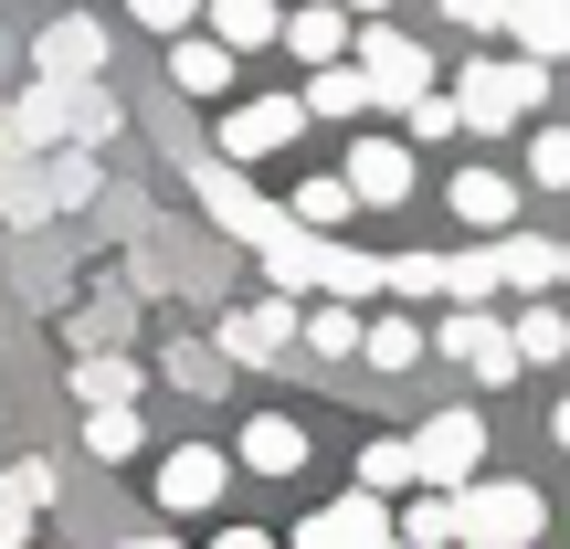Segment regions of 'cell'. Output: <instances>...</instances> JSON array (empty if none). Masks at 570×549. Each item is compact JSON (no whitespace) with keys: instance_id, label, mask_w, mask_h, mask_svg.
<instances>
[{"instance_id":"6da1fadb","label":"cell","mask_w":570,"mask_h":549,"mask_svg":"<svg viewBox=\"0 0 570 549\" xmlns=\"http://www.w3.org/2000/svg\"><path fill=\"white\" fill-rule=\"evenodd\" d=\"M550 75H560V63L518 53V42H497V53H465V63H454L465 138H518L529 117H550Z\"/></svg>"},{"instance_id":"7a4b0ae2","label":"cell","mask_w":570,"mask_h":549,"mask_svg":"<svg viewBox=\"0 0 570 549\" xmlns=\"http://www.w3.org/2000/svg\"><path fill=\"white\" fill-rule=\"evenodd\" d=\"M550 539V497L529 487V476H487L475 465L465 487H454V549H529Z\"/></svg>"},{"instance_id":"3957f363","label":"cell","mask_w":570,"mask_h":549,"mask_svg":"<svg viewBox=\"0 0 570 549\" xmlns=\"http://www.w3.org/2000/svg\"><path fill=\"white\" fill-rule=\"evenodd\" d=\"M433 360H465L475 391H508L518 370H529V349H518V327H508L497 296H444L433 306Z\"/></svg>"},{"instance_id":"277c9868","label":"cell","mask_w":570,"mask_h":549,"mask_svg":"<svg viewBox=\"0 0 570 549\" xmlns=\"http://www.w3.org/2000/svg\"><path fill=\"white\" fill-rule=\"evenodd\" d=\"M306 96L296 85H275V96H223V159H244V169H275V159H296V138H306Z\"/></svg>"},{"instance_id":"5b68a950","label":"cell","mask_w":570,"mask_h":549,"mask_svg":"<svg viewBox=\"0 0 570 549\" xmlns=\"http://www.w3.org/2000/svg\"><path fill=\"white\" fill-rule=\"evenodd\" d=\"M348 53H360V75H370V106H381V117H402V106L423 96V85H444L433 42L391 32V11H381V21H360V42H348Z\"/></svg>"},{"instance_id":"8992f818","label":"cell","mask_w":570,"mask_h":549,"mask_svg":"<svg viewBox=\"0 0 570 549\" xmlns=\"http://www.w3.org/2000/svg\"><path fill=\"white\" fill-rule=\"evenodd\" d=\"M338 169H348V190H360V212H402L412 190H423V148H412L402 127H370V117H360V138L338 148Z\"/></svg>"},{"instance_id":"52a82bcc","label":"cell","mask_w":570,"mask_h":549,"mask_svg":"<svg viewBox=\"0 0 570 549\" xmlns=\"http://www.w3.org/2000/svg\"><path fill=\"white\" fill-rule=\"evenodd\" d=\"M296 317H306V296H285V285H265V296H244V306H223V360L233 370H285L296 360Z\"/></svg>"},{"instance_id":"ba28073f","label":"cell","mask_w":570,"mask_h":549,"mask_svg":"<svg viewBox=\"0 0 570 549\" xmlns=\"http://www.w3.org/2000/svg\"><path fill=\"white\" fill-rule=\"evenodd\" d=\"M233 476H244V465H233L223 444H169V454H159V476H148V497H159L169 529H190V518H212V508L233 497Z\"/></svg>"},{"instance_id":"9c48e42d","label":"cell","mask_w":570,"mask_h":549,"mask_svg":"<svg viewBox=\"0 0 570 549\" xmlns=\"http://www.w3.org/2000/svg\"><path fill=\"white\" fill-rule=\"evenodd\" d=\"M518 212H529V180L497 169V159H465V169L444 180V223H454V233H508Z\"/></svg>"},{"instance_id":"30bf717a","label":"cell","mask_w":570,"mask_h":549,"mask_svg":"<svg viewBox=\"0 0 570 549\" xmlns=\"http://www.w3.org/2000/svg\"><path fill=\"white\" fill-rule=\"evenodd\" d=\"M381 539H391V497L360 487V476H348V497H327V508L296 518V549H381Z\"/></svg>"},{"instance_id":"8fae6325","label":"cell","mask_w":570,"mask_h":549,"mask_svg":"<svg viewBox=\"0 0 570 549\" xmlns=\"http://www.w3.org/2000/svg\"><path fill=\"white\" fill-rule=\"evenodd\" d=\"M412 454H423V487H465L475 465H487V412H423L412 423Z\"/></svg>"},{"instance_id":"7c38bea8","label":"cell","mask_w":570,"mask_h":549,"mask_svg":"<svg viewBox=\"0 0 570 549\" xmlns=\"http://www.w3.org/2000/svg\"><path fill=\"white\" fill-rule=\"evenodd\" d=\"M169 85H180L190 106H223L233 85H244V53H233L223 32H212V21H190V32H169V63H159Z\"/></svg>"},{"instance_id":"4fadbf2b","label":"cell","mask_w":570,"mask_h":549,"mask_svg":"<svg viewBox=\"0 0 570 549\" xmlns=\"http://www.w3.org/2000/svg\"><path fill=\"white\" fill-rule=\"evenodd\" d=\"M21 127H42V138H106V127H117V106L96 96V75H32Z\"/></svg>"},{"instance_id":"5bb4252c","label":"cell","mask_w":570,"mask_h":549,"mask_svg":"<svg viewBox=\"0 0 570 549\" xmlns=\"http://www.w3.org/2000/svg\"><path fill=\"white\" fill-rule=\"evenodd\" d=\"M306 454H317V444H306V423H296V412H244V433H233V465H244V476H265V487H296V476H306Z\"/></svg>"},{"instance_id":"9a60e30c","label":"cell","mask_w":570,"mask_h":549,"mask_svg":"<svg viewBox=\"0 0 570 549\" xmlns=\"http://www.w3.org/2000/svg\"><path fill=\"white\" fill-rule=\"evenodd\" d=\"M360 360H370V381H402V370H423V360H433V317H412V306H370Z\"/></svg>"},{"instance_id":"2e32d148","label":"cell","mask_w":570,"mask_h":549,"mask_svg":"<svg viewBox=\"0 0 570 549\" xmlns=\"http://www.w3.org/2000/svg\"><path fill=\"white\" fill-rule=\"evenodd\" d=\"M348 42H360V11H338V0H285V32H275L285 63H338Z\"/></svg>"},{"instance_id":"e0dca14e","label":"cell","mask_w":570,"mask_h":549,"mask_svg":"<svg viewBox=\"0 0 570 549\" xmlns=\"http://www.w3.org/2000/svg\"><path fill=\"white\" fill-rule=\"evenodd\" d=\"M53 497H63L53 454H11V465H0V549H21V539H32Z\"/></svg>"},{"instance_id":"ac0fdd59","label":"cell","mask_w":570,"mask_h":549,"mask_svg":"<svg viewBox=\"0 0 570 549\" xmlns=\"http://www.w3.org/2000/svg\"><path fill=\"white\" fill-rule=\"evenodd\" d=\"M106 21L96 11H63V21H42V42H32V75H106Z\"/></svg>"},{"instance_id":"d6986e66","label":"cell","mask_w":570,"mask_h":549,"mask_svg":"<svg viewBox=\"0 0 570 549\" xmlns=\"http://www.w3.org/2000/svg\"><path fill=\"white\" fill-rule=\"evenodd\" d=\"M306 117H327V127H360V117H381L370 106V75H360V53H338V63H306Z\"/></svg>"},{"instance_id":"ffe728a7","label":"cell","mask_w":570,"mask_h":549,"mask_svg":"<svg viewBox=\"0 0 570 549\" xmlns=\"http://www.w3.org/2000/svg\"><path fill=\"white\" fill-rule=\"evenodd\" d=\"M254 265H265V285H285V296H317V265H327V233L317 223H285L254 244Z\"/></svg>"},{"instance_id":"44dd1931","label":"cell","mask_w":570,"mask_h":549,"mask_svg":"<svg viewBox=\"0 0 570 549\" xmlns=\"http://www.w3.org/2000/svg\"><path fill=\"white\" fill-rule=\"evenodd\" d=\"M360 327H370V306H360V296H306L296 349H306V360H360Z\"/></svg>"},{"instance_id":"7402d4cb","label":"cell","mask_w":570,"mask_h":549,"mask_svg":"<svg viewBox=\"0 0 570 549\" xmlns=\"http://www.w3.org/2000/svg\"><path fill=\"white\" fill-rule=\"evenodd\" d=\"M508 327H518V349H529V370H560V360H570V306H560V285L518 296V306H508Z\"/></svg>"},{"instance_id":"603a6c76","label":"cell","mask_w":570,"mask_h":549,"mask_svg":"<svg viewBox=\"0 0 570 549\" xmlns=\"http://www.w3.org/2000/svg\"><path fill=\"white\" fill-rule=\"evenodd\" d=\"M75 402H148V370L127 360V339L75 349Z\"/></svg>"},{"instance_id":"cb8c5ba5","label":"cell","mask_w":570,"mask_h":549,"mask_svg":"<svg viewBox=\"0 0 570 549\" xmlns=\"http://www.w3.org/2000/svg\"><path fill=\"white\" fill-rule=\"evenodd\" d=\"M497 285H508V296L560 285V244H550V233H529V223H508V233H497Z\"/></svg>"},{"instance_id":"d4e9b609","label":"cell","mask_w":570,"mask_h":549,"mask_svg":"<svg viewBox=\"0 0 570 549\" xmlns=\"http://www.w3.org/2000/svg\"><path fill=\"white\" fill-rule=\"evenodd\" d=\"M317 296H391V254H370V244H338L327 233V265H317Z\"/></svg>"},{"instance_id":"484cf974","label":"cell","mask_w":570,"mask_h":549,"mask_svg":"<svg viewBox=\"0 0 570 549\" xmlns=\"http://www.w3.org/2000/svg\"><path fill=\"white\" fill-rule=\"evenodd\" d=\"M391 539H402V549H454V487H402Z\"/></svg>"},{"instance_id":"4316f807","label":"cell","mask_w":570,"mask_h":549,"mask_svg":"<svg viewBox=\"0 0 570 549\" xmlns=\"http://www.w3.org/2000/svg\"><path fill=\"white\" fill-rule=\"evenodd\" d=\"M285 212L317 223V233H348V223H360V190H348V169H306V180L285 190Z\"/></svg>"},{"instance_id":"83f0119b","label":"cell","mask_w":570,"mask_h":549,"mask_svg":"<svg viewBox=\"0 0 570 549\" xmlns=\"http://www.w3.org/2000/svg\"><path fill=\"white\" fill-rule=\"evenodd\" d=\"M202 21L233 42V53H275V32H285V0H202Z\"/></svg>"},{"instance_id":"f1b7e54d","label":"cell","mask_w":570,"mask_h":549,"mask_svg":"<svg viewBox=\"0 0 570 549\" xmlns=\"http://www.w3.org/2000/svg\"><path fill=\"white\" fill-rule=\"evenodd\" d=\"M85 454H96V465L148 454V412H138V402H85Z\"/></svg>"},{"instance_id":"f546056e","label":"cell","mask_w":570,"mask_h":549,"mask_svg":"<svg viewBox=\"0 0 570 549\" xmlns=\"http://www.w3.org/2000/svg\"><path fill=\"white\" fill-rule=\"evenodd\" d=\"M508 42H518V53H539V63H570V0H518V11H508Z\"/></svg>"},{"instance_id":"4dcf8cb0","label":"cell","mask_w":570,"mask_h":549,"mask_svg":"<svg viewBox=\"0 0 570 549\" xmlns=\"http://www.w3.org/2000/svg\"><path fill=\"white\" fill-rule=\"evenodd\" d=\"M518 180H529L539 202H560V190H570V127L560 117H529V159H518Z\"/></svg>"},{"instance_id":"1f68e13d","label":"cell","mask_w":570,"mask_h":549,"mask_svg":"<svg viewBox=\"0 0 570 549\" xmlns=\"http://www.w3.org/2000/svg\"><path fill=\"white\" fill-rule=\"evenodd\" d=\"M348 476H360V487H381V497H402V487H423V454H412V433H370Z\"/></svg>"},{"instance_id":"d6a6232c","label":"cell","mask_w":570,"mask_h":549,"mask_svg":"<svg viewBox=\"0 0 570 549\" xmlns=\"http://www.w3.org/2000/svg\"><path fill=\"white\" fill-rule=\"evenodd\" d=\"M402 138H412V148H444V138H465V106H454V85H423V96L402 106Z\"/></svg>"},{"instance_id":"836d02e7","label":"cell","mask_w":570,"mask_h":549,"mask_svg":"<svg viewBox=\"0 0 570 549\" xmlns=\"http://www.w3.org/2000/svg\"><path fill=\"white\" fill-rule=\"evenodd\" d=\"M391 296H402V306H444V244L391 254Z\"/></svg>"},{"instance_id":"e575fe53","label":"cell","mask_w":570,"mask_h":549,"mask_svg":"<svg viewBox=\"0 0 570 549\" xmlns=\"http://www.w3.org/2000/svg\"><path fill=\"white\" fill-rule=\"evenodd\" d=\"M169 381H180V391H202V402H212V391H223L233 381V360H223V339H180V349H169Z\"/></svg>"},{"instance_id":"d590c367","label":"cell","mask_w":570,"mask_h":549,"mask_svg":"<svg viewBox=\"0 0 570 549\" xmlns=\"http://www.w3.org/2000/svg\"><path fill=\"white\" fill-rule=\"evenodd\" d=\"M508 11H518V0H444V21L475 32V42H508Z\"/></svg>"},{"instance_id":"8d00e7d4","label":"cell","mask_w":570,"mask_h":549,"mask_svg":"<svg viewBox=\"0 0 570 549\" xmlns=\"http://www.w3.org/2000/svg\"><path fill=\"white\" fill-rule=\"evenodd\" d=\"M127 21H138V32H190V21H202V0H127Z\"/></svg>"},{"instance_id":"74e56055","label":"cell","mask_w":570,"mask_h":549,"mask_svg":"<svg viewBox=\"0 0 570 549\" xmlns=\"http://www.w3.org/2000/svg\"><path fill=\"white\" fill-rule=\"evenodd\" d=\"M550 444L570 454V391H560V402H550Z\"/></svg>"},{"instance_id":"f35d334b","label":"cell","mask_w":570,"mask_h":549,"mask_svg":"<svg viewBox=\"0 0 570 549\" xmlns=\"http://www.w3.org/2000/svg\"><path fill=\"white\" fill-rule=\"evenodd\" d=\"M338 11H360V21H381V11H391V0H338Z\"/></svg>"},{"instance_id":"ab89813d","label":"cell","mask_w":570,"mask_h":549,"mask_svg":"<svg viewBox=\"0 0 570 549\" xmlns=\"http://www.w3.org/2000/svg\"><path fill=\"white\" fill-rule=\"evenodd\" d=\"M560 296H570V244H560Z\"/></svg>"}]
</instances>
